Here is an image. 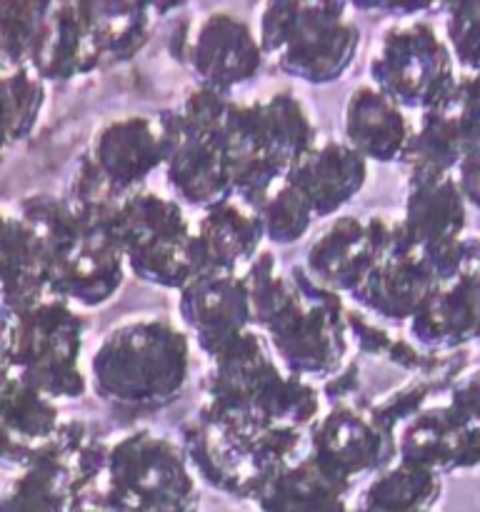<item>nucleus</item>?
<instances>
[{
	"label": "nucleus",
	"mask_w": 480,
	"mask_h": 512,
	"mask_svg": "<svg viewBox=\"0 0 480 512\" xmlns=\"http://www.w3.org/2000/svg\"><path fill=\"white\" fill-rule=\"evenodd\" d=\"M90 373L98 395L110 403L163 408L188 383V338L163 315H138L105 333Z\"/></svg>",
	"instance_id": "f257e3e1"
},
{
	"label": "nucleus",
	"mask_w": 480,
	"mask_h": 512,
	"mask_svg": "<svg viewBox=\"0 0 480 512\" xmlns=\"http://www.w3.org/2000/svg\"><path fill=\"white\" fill-rule=\"evenodd\" d=\"M353 485L345 483L313 455L278 470L253 500L260 512H330L345 503Z\"/></svg>",
	"instance_id": "f03ea898"
},
{
	"label": "nucleus",
	"mask_w": 480,
	"mask_h": 512,
	"mask_svg": "<svg viewBox=\"0 0 480 512\" xmlns=\"http://www.w3.org/2000/svg\"><path fill=\"white\" fill-rule=\"evenodd\" d=\"M430 512H433V510H430Z\"/></svg>",
	"instance_id": "423d86ee"
},
{
	"label": "nucleus",
	"mask_w": 480,
	"mask_h": 512,
	"mask_svg": "<svg viewBox=\"0 0 480 512\" xmlns=\"http://www.w3.org/2000/svg\"><path fill=\"white\" fill-rule=\"evenodd\" d=\"M40 453L43 458L25 460L5 483L3 512H68L75 468L58 460L53 448H40Z\"/></svg>",
	"instance_id": "39448f33"
},
{
	"label": "nucleus",
	"mask_w": 480,
	"mask_h": 512,
	"mask_svg": "<svg viewBox=\"0 0 480 512\" xmlns=\"http://www.w3.org/2000/svg\"><path fill=\"white\" fill-rule=\"evenodd\" d=\"M443 495L438 473L410 460L378 470L355 495L358 512H430Z\"/></svg>",
	"instance_id": "7ed1b4c3"
},
{
	"label": "nucleus",
	"mask_w": 480,
	"mask_h": 512,
	"mask_svg": "<svg viewBox=\"0 0 480 512\" xmlns=\"http://www.w3.org/2000/svg\"><path fill=\"white\" fill-rule=\"evenodd\" d=\"M345 133L360 155L373 160H395L408 143L405 115L375 90L358 88L345 108Z\"/></svg>",
	"instance_id": "20e7f679"
}]
</instances>
